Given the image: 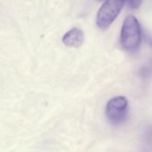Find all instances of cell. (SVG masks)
<instances>
[{
    "label": "cell",
    "mask_w": 152,
    "mask_h": 152,
    "mask_svg": "<svg viewBox=\"0 0 152 152\" xmlns=\"http://www.w3.org/2000/svg\"><path fill=\"white\" fill-rule=\"evenodd\" d=\"M121 45L128 52L136 51L141 41V31L139 21L133 15L125 18L121 31Z\"/></svg>",
    "instance_id": "1"
},
{
    "label": "cell",
    "mask_w": 152,
    "mask_h": 152,
    "mask_svg": "<svg viewBox=\"0 0 152 152\" xmlns=\"http://www.w3.org/2000/svg\"><path fill=\"white\" fill-rule=\"evenodd\" d=\"M126 0H106L100 7L97 18V26L101 30L107 29L116 19Z\"/></svg>",
    "instance_id": "2"
},
{
    "label": "cell",
    "mask_w": 152,
    "mask_h": 152,
    "mask_svg": "<svg viewBox=\"0 0 152 152\" xmlns=\"http://www.w3.org/2000/svg\"><path fill=\"white\" fill-rule=\"evenodd\" d=\"M128 99L124 96L111 99L106 107V115L108 121L114 125L123 124L128 116Z\"/></svg>",
    "instance_id": "3"
},
{
    "label": "cell",
    "mask_w": 152,
    "mask_h": 152,
    "mask_svg": "<svg viewBox=\"0 0 152 152\" xmlns=\"http://www.w3.org/2000/svg\"><path fill=\"white\" fill-rule=\"evenodd\" d=\"M62 41L67 47L80 48L84 42V33L81 29L74 27L63 36Z\"/></svg>",
    "instance_id": "4"
},
{
    "label": "cell",
    "mask_w": 152,
    "mask_h": 152,
    "mask_svg": "<svg viewBox=\"0 0 152 152\" xmlns=\"http://www.w3.org/2000/svg\"><path fill=\"white\" fill-rule=\"evenodd\" d=\"M125 3H127L128 7L131 9H138L141 6L142 0H126Z\"/></svg>",
    "instance_id": "5"
},
{
    "label": "cell",
    "mask_w": 152,
    "mask_h": 152,
    "mask_svg": "<svg viewBox=\"0 0 152 152\" xmlns=\"http://www.w3.org/2000/svg\"><path fill=\"white\" fill-rule=\"evenodd\" d=\"M99 1H103V0H99ZM105 1H106V0H105Z\"/></svg>",
    "instance_id": "6"
}]
</instances>
